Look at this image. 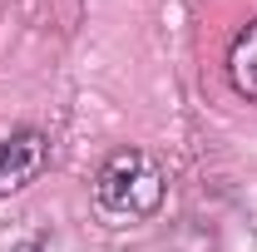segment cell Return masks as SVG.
<instances>
[{"label":"cell","mask_w":257,"mask_h":252,"mask_svg":"<svg viewBox=\"0 0 257 252\" xmlns=\"http://www.w3.org/2000/svg\"><path fill=\"white\" fill-rule=\"evenodd\" d=\"M163 168L154 154L144 149H119L109 154V163L99 168L94 178V203L104 218L114 222H139V218H154L163 203Z\"/></svg>","instance_id":"obj_1"},{"label":"cell","mask_w":257,"mask_h":252,"mask_svg":"<svg viewBox=\"0 0 257 252\" xmlns=\"http://www.w3.org/2000/svg\"><path fill=\"white\" fill-rule=\"evenodd\" d=\"M45 163H50V144H45V134H35V129L5 134V139H0V198L30 188L35 178L45 173Z\"/></svg>","instance_id":"obj_2"},{"label":"cell","mask_w":257,"mask_h":252,"mask_svg":"<svg viewBox=\"0 0 257 252\" xmlns=\"http://www.w3.org/2000/svg\"><path fill=\"white\" fill-rule=\"evenodd\" d=\"M227 79H232V89L242 99L257 104V20L242 25L232 35V45H227Z\"/></svg>","instance_id":"obj_3"}]
</instances>
